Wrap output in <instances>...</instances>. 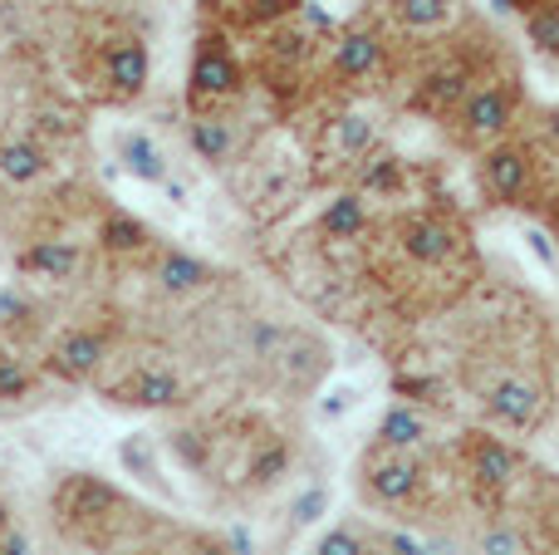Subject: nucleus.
I'll return each instance as SVG.
<instances>
[{"instance_id":"nucleus-13","label":"nucleus","mask_w":559,"mask_h":555,"mask_svg":"<svg viewBox=\"0 0 559 555\" xmlns=\"http://www.w3.org/2000/svg\"><path fill=\"white\" fill-rule=\"evenodd\" d=\"M187 143H192V153L202 163L222 167L236 157V123L226 114H192L187 118Z\"/></svg>"},{"instance_id":"nucleus-20","label":"nucleus","mask_w":559,"mask_h":555,"mask_svg":"<svg viewBox=\"0 0 559 555\" xmlns=\"http://www.w3.org/2000/svg\"><path fill=\"white\" fill-rule=\"evenodd\" d=\"M289 472V442L280 438H261V448H255L251 468H246V477H251V487H275L280 477Z\"/></svg>"},{"instance_id":"nucleus-30","label":"nucleus","mask_w":559,"mask_h":555,"mask_svg":"<svg viewBox=\"0 0 559 555\" xmlns=\"http://www.w3.org/2000/svg\"><path fill=\"white\" fill-rule=\"evenodd\" d=\"M29 389V369L20 359H5L0 354V399H20Z\"/></svg>"},{"instance_id":"nucleus-3","label":"nucleus","mask_w":559,"mask_h":555,"mask_svg":"<svg viewBox=\"0 0 559 555\" xmlns=\"http://www.w3.org/2000/svg\"><path fill=\"white\" fill-rule=\"evenodd\" d=\"M241 84H246V74H241V64H236L226 35H202L192 74H187V108H192V114H222V108L241 94Z\"/></svg>"},{"instance_id":"nucleus-29","label":"nucleus","mask_w":559,"mask_h":555,"mask_svg":"<svg viewBox=\"0 0 559 555\" xmlns=\"http://www.w3.org/2000/svg\"><path fill=\"white\" fill-rule=\"evenodd\" d=\"M481 555H525V541L511 527H486L481 531Z\"/></svg>"},{"instance_id":"nucleus-33","label":"nucleus","mask_w":559,"mask_h":555,"mask_svg":"<svg viewBox=\"0 0 559 555\" xmlns=\"http://www.w3.org/2000/svg\"><path fill=\"white\" fill-rule=\"evenodd\" d=\"M10 531V511H5V501H0V536Z\"/></svg>"},{"instance_id":"nucleus-16","label":"nucleus","mask_w":559,"mask_h":555,"mask_svg":"<svg viewBox=\"0 0 559 555\" xmlns=\"http://www.w3.org/2000/svg\"><path fill=\"white\" fill-rule=\"evenodd\" d=\"M216 275L206 261H197V256H182V251H167L163 261H157V285H163L167 295H197L206 291Z\"/></svg>"},{"instance_id":"nucleus-1","label":"nucleus","mask_w":559,"mask_h":555,"mask_svg":"<svg viewBox=\"0 0 559 555\" xmlns=\"http://www.w3.org/2000/svg\"><path fill=\"white\" fill-rule=\"evenodd\" d=\"M128 501L118 497V487H108L104 477H69L55 492V517L74 541H88L94 551H114V527H123Z\"/></svg>"},{"instance_id":"nucleus-4","label":"nucleus","mask_w":559,"mask_h":555,"mask_svg":"<svg viewBox=\"0 0 559 555\" xmlns=\"http://www.w3.org/2000/svg\"><path fill=\"white\" fill-rule=\"evenodd\" d=\"M515 114H521V88L515 79H486L466 94V104L456 108V133L472 147H496V138L511 133Z\"/></svg>"},{"instance_id":"nucleus-5","label":"nucleus","mask_w":559,"mask_h":555,"mask_svg":"<svg viewBox=\"0 0 559 555\" xmlns=\"http://www.w3.org/2000/svg\"><path fill=\"white\" fill-rule=\"evenodd\" d=\"M545 403H550L545 383L531 379V374H521V369H506V374H496V379L481 383L486 418L501 423V428H511V433L540 428V423H545Z\"/></svg>"},{"instance_id":"nucleus-32","label":"nucleus","mask_w":559,"mask_h":555,"mask_svg":"<svg viewBox=\"0 0 559 555\" xmlns=\"http://www.w3.org/2000/svg\"><path fill=\"white\" fill-rule=\"evenodd\" d=\"M501 5H511V10H525V15H535V10H540L545 0H501Z\"/></svg>"},{"instance_id":"nucleus-7","label":"nucleus","mask_w":559,"mask_h":555,"mask_svg":"<svg viewBox=\"0 0 559 555\" xmlns=\"http://www.w3.org/2000/svg\"><path fill=\"white\" fill-rule=\"evenodd\" d=\"M397 246H403V256L413 265L442 271V265H452V256L466 246V236H462V226L447 222L442 212H413V216H403V226H397Z\"/></svg>"},{"instance_id":"nucleus-11","label":"nucleus","mask_w":559,"mask_h":555,"mask_svg":"<svg viewBox=\"0 0 559 555\" xmlns=\"http://www.w3.org/2000/svg\"><path fill=\"white\" fill-rule=\"evenodd\" d=\"M108 359V334L98 330H64L49 350V374H59L64 383H84L104 369Z\"/></svg>"},{"instance_id":"nucleus-31","label":"nucleus","mask_w":559,"mask_h":555,"mask_svg":"<svg viewBox=\"0 0 559 555\" xmlns=\"http://www.w3.org/2000/svg\"><path fill=\"white\" fill-rule=\"evenodd\" d=\"M0 555H29V536H20V531H5V536H0Z\"/></svg>"},{"instance_id":"nucleus-12","label":"nucleus","mask_w":559,"mask_h":555,"mask_svg":"<svg viewBox=\"0 0 559 555\" xmlns=\"http://www.w3.org/2000/svg\"><path fill=\"white\" fill-rule=\"evenodd\" d=\"M378 59H383V39H378V29H344V35L334 39L329 69H334V79L354 84V79H368V74H373Z\"/></svg>"},{"instance_id":"nucleus-28","label":"nucleus","mask_w":559,"mask_h":555,"mask_svg":"<svg viewBox=\"0 0 559 555\" xmlns=\"http://www.w3.org/2000/svg\"><path fill=\"white\" fill-rule=\"evenodd\" d=\"M324 511H329V487H319L314 482V487H305L295 497V527H309V521H319Z\"/></svg>"},{"instance_id":"nucleus-6","label":"nucleus","mask_w":559,"mask_h":555,"mask_svg":"<svg viewBox=\"0 0 559 555\" xmlns=\"http://www.w3.org/2000/svg\"><path fill=\"white\" fill-rule=\"evenodd\" d=\"M462 472H466V487L481 501H501L515 487V477H521V452L511 442L491 438V433H466Z\"/></svg>"},{"instance_id":"nucleus-17","label":"nucleus","mask_w":559,"mask_h":555,"mask_svg":"<svg viewBox=\"0 0 559 555\" xmlns=\"http://www.w3.org/2000/svg\"><path fill=\"white\" fill-rule=\"evenodd\" d=\"M20 271L35 275V281H69L79 271V251L69 241H39L20 256Z\"/></svg>"},{"instance_id":"nucleus-23","label":"nucleus","mask_w":559,"mask_h":555,"mask_svg":"<svg viewBox=\"0 0 559 555\" xmlns=\"http://www.w3.org/2000/svg\"><path fill=\"white\" fill-rule=\"evenodd\" d=\"M358 403H364V389H358V383H348V379L329 383L324 399H319V423H344Z\"/></svg>"},{"instance_id":"nucleus-19","label":"nucleus","mask_w":559,"mask_h":555,"mask_svg":"<svg viewBox=\"0 0 559 555\" xmlns=\"http://www.w3.org/2000/svg\"><path fill=\"white\" fill-rule=\"evenodd\" d=\"M319 226H324L334 241H358V236L368 232V212H364V197L358 192H344L334 197V202L324 206V216H319Z\"/></svg>"},{"instance_id":"nucleus-26","label":"nucleus","mask_w":559,"mask_h":555,"mask_svg":"<svg viewBox=\"0 0 559 555\" xmlns=\"http://www.w3.org/2000/svg\"><path fill=\"white\" fill-rule=\"evenodd\" d=\"M314 555H373V551H368V541L358 536L354 527H334V531H324V541L314 546Z\"/></svg>"},{"instance_id":"nucleus-10","label":"nucleus","mask_w":559,"mask_h":555,"mask_svg":"<svg viewBox=\"0 0 559 555\" xmlns=\"http://www.w3.org/2000/svg\"><path fill=\"white\" fill-rule=\"evenodd\" d=\"M108 393H114L118 403H128V409H177V403L187 399L182 379H177L167 364H133Z\"/></svg>"},{"instance_id":"nucleus-15","label":"nucleus","mask_w":559,"mask_h":555,"mask_svg":"<svg viewBox=\"0 0 559 555\" xmlns=\"http://www.w3.org/2000/svg\"><path fill=\"white\" fill-rule=\"evenodd\" d=\"M118 163H123L138 182H167V153L143 128H128V133L118 138Z\"/></svg>"},{"instance_id":"nucleus-24","label":"nucleus","mask_w":559,"mask_h":555,"mask_svg":"<svg viewBox=\"0 0 559 555\" xmlns=\"http://www.w3.org/2000/svg\"><path fill=\"white\" fill-rule=\"evenodd\" d=\"M456 10V0H397V15L407 20L413 29H437L447 25Z\"/></svg>"},{"instance_id":"nucleus-27","label":"nucleus","mask_w":559,"mask_h":555,"mask_svg":"<svg viewBox=\"0 0 559 555\" xmlns=\"http://www.w3.org/2000/svg\"><path fill=\"white\" fill-rule=\"evenodd\" d=\"M295 5H299V0H246L241 20H246V25H275V20H285Z\"/></svg>"},{"instance_id":"nucleus-8","label":"nucleus","mask_w":559,"mask_h":555,"mask_svg":"<svg viewBox=\"0 0 559 555\" xmlns=\"http://www.w3.org/2000/svg\"><path fill=\"white\" fill-rule=\"evenodd\" d=\"M94 69H98V88H104L108 98H138L147 88L153 59H147V45L138 35H118V39L98 45Z\"/></svg>"},{"instance_id":"nucleus-18","label":"nucleus","mask_w":559,"mask_h":555,"mask_svg":"<svg viewBox=\"0 0 559 555\" xmlns=\"http://www.w3.org/2000/svg\"><path fill=\"white\" fill-rule=\"evenodd\" d=\"M49 173V153L35 138H15V143L0 147V177L5 182H39Z\"/></svg>"},{"instance_id":"nucleus-14","label":"nucleus","mask_w":559,"mask_h":555,"mask_svg":"<svg viewBox=\"0 0 559 555\" xmlns=\"http://www.w3.org/2000/svg\"><path fill=\"white\" fill-rule=\"evenodd\" d=\"M378 448H397V452H417L427 442V418L413 409V403H393V409L378 418L373 428Z\"/></svg>"},{"instance_id":"nucleus-9","label":"nucleus","mask_w":559,"mask_h":555,"mask_svg":"<svg viewBox=\"0 0 559 555\" xmlns=\"http://www.w3.org/2000/svg\"><path fill=\"white\" fill-rule=\"evenodd\" d=\"M476 182H481L486 202L515 206L525 197V187H531V153H525V147H511V143L486 147L481 163H476Z\"/></svg>"},{"instance_id":"nucleus-25","label":"nucleus","mask_w":559,"mask_h":555,"mask_svg":"<svg viewBox=\"0 0 559 555\" xmlns=\"http://www.w3.org/2000/svg\"><path fill=\"white\" fill-rule=\"evenodd\" d=\"M525 29H531V45L540 49V55H559V0H545Z\"/></svg>"},{"instance_id":"nucleus-22","label":"nucleus","mask_w":559,"mask_h":555,"mask_svg":"<svg viewBox=\"0 0 559 555\" xmlns=\"http://www.w3.org/2000/svg\"><path fill=\"white\" fill-rule=\"evenodd\" d=\"M358 187L364 192H397L403 187V163L397 157H364L358 163Z\"/></svg>"},{"instance_id":"nucleus-2","label":"nucleus","mask_w":559,"mask_h":555,"mask_svg":"<svg viewBox=\"0 0 559 555\" xmlns=\"http://www.w3.org/2000/svg\"><path fill=\"white\" fill-rule=\"evenodd\" d=\"M423 462L417 452H397V448H378L368 442V452L358 458V492H364L368 507L383 511H407L417 497H423Z\"/></svg>"},{"instance_id":"nucleus-21","label":"nucleus","mask_w":559,"mask_h":555,"mask_svg":"<svg viewBox=\"0 0 559 555\" xmlns=\"http://www.w3.org/2000/svg\"><path fill=\"white\" fill-rule=\"evenodd\" d=\"M98 246H104V251H143L147 226L138 222V216L114 212V216H104V226H98Z\"/></svg>"}]
</instances>
